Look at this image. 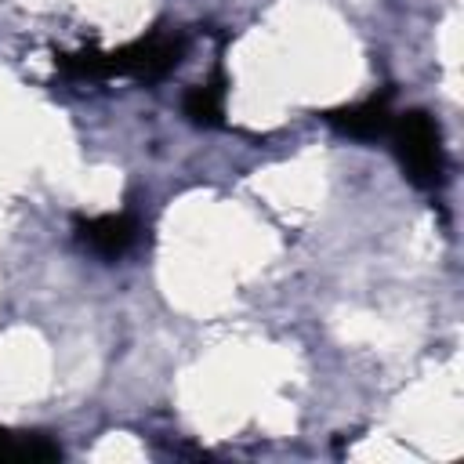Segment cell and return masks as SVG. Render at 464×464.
Returning a JSON list of instances; mask_svg holds the SVG:
<instances>
[{
  "mask_svg": "<svg viewBox=\"0 0 464 464\" xmlns=\"http://www.w3.org/2000/svg\"><path fill=\"white\" fill-rule=\"evenodd\" d=\"M181 112L188 116V123L196 127H221L225 120V72L218 69L207 83H196L185 91L181 98Z\"/></svg>",
  "mask_w": 464,
  "mask_h": 464,
  "instance_id": "5b68a950",
  "label": "cell"
},
{
  "mask_svg": "<svg viewBox=\"0 0 464 464\" xmlns=\"http://www.w3.org/2000/svg\"><path fill=\"white\" fill-rule=\"evenodd\" d=\"M185 54V36L178 33H149L134 44H123L116 51H98V47H80V51H62L54 54L58 72L72 80H112V76H130L141 83H160L178 69Z\"/></svg>",
  "mask_w": 464,
  "mask_h": 464,
  "instance_id": "6da1fadb",
  "label": "cell"
},
{
  "mask_svg": "<svg viewBox=\"0 0 464 464\" xmlns=\"http://www.w3.org/2000/svg\"><path fill=\"white\" fill-rule=\"evenodd\" d=\"M392 120H395V112H392L388 91H384V94H373V98H362V102H355V105H341V109H326V112H323V123H330L337 134L355 138V141L388 138Z\"/></svg>",
  "mask_w": 464,
  "mask_h": 464,
  "instance_id": "277c9868",
  "label": "cell"
},
{
  "mask_svg": "<svg viewBox=\"0 0 464 464\" xmlns=\"http://www.w3.org/2000/svg\"><path fill=\"white\" fill-rule=\"evenodd\" d=\"M72 232L83 250L98 254L102 261H116L138 243L141 221L134 214H94V218H76Z\"/></svg>",
  "mask_w": 464,
  "mask_h": 464,
  "instance_id": "3957f363",
  "label": "cell"
},
{
  "mask_svg": "<svg viewBox=\"0 0 464 464\" xmlns=\"http://www.w3.org/2000/svg\"><path fill=\"white\" fill-rule=\"evenodd\" d=\"M392 149H395V160L402 167V174L424 188V192H435L442 181H446V152H442V134H439V123L424 112V109H406L392 120Z\"/></svg>",
  "mask_w": 464,
  "mask_h": 464,
  "instance_id": "7a4b0ae2",
  "label": "cell"
},
{
  "mask_svg": "<svg viewBox=\"0 0 464 464\" xmlns=\"http://www.w3.org/2000/svg\"><path fill=\"white\" fill-rule=\"evenodd\" d=\"M62 446L47 435L36 431H7L0 428V460H29V464H44V460H58Z\"/></svg>",
  "mask_w": 464,
  "mask_h": 464,
  "instance_id": "8992f818",
  "label": "cell"
}]
</instances>
